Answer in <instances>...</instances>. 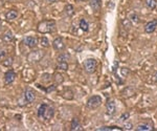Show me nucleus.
<instances>
[{
	"label": "nucleus",
	"instance_id": "nucleus-9",
	"mask_svg": "<svg viewBox=\"0 0 157 131\" xmlns=\"http://www.w3.org/2000/svg\"><path fill=\"white\" fill-rule=\"evenodd\" d=\"M23 42L26 44V46H29V48H35L38 44V39L36 37H33V36H27L24 38Z\"/></svg>",
	"mask_w": 157,
	"mask_h": 131
},
{
	"label": "nucleus",
	"instance_id": "nucleus-36",
	"mask_svg": "<svg viewBox=\"0 0 157 131\" xmlns=\"http://www.w3.org/2000/svg\"><path fill=\"white\" fill-rule=\"evenodd\" d=\"M77 1H86V0H77Z\"/></svg>",
	"mask_w": 157,
	"mask_h": 131
},
{
	"label": "nucleus",
	"instance_id": "nucleus-5",
	"mask_svg": "<svg viewBox=\"0 0 157 131\" xmlns=\"http://www.w3.org/2000/svg\"><path fill=\"white\" fill-rule=\"evenodd\" d=\"M116 112V106L113 100H108L107 104H106V113L109 117H113Z\"/></svg>",
	"mask_w": 157,
	"mask_h": 131
},
{
	"label": "nucleus",
	"instance_id": "nucleus-21",
	"mask_svg": "<svg viewBox=\"0 0 157 131\" xmlns=\"http://www.w3.org/2000/svg\"><path fill=\"white\" fill-rule=\"evenodd\" d=\"M65 13H66V15L68 17H71L73 14H75V7L71 4H67L66 6H65Z\"/></svg>",
	"mask_w": 157,
	"mask_h": 131
},
{
	"label": "nucleus",
	"instance_id": "nucleus-11",
	"mask_svg": "<svg viewBox=\"0 0 157 131\" xmlns=\"http://www.w3.org/2000/svg\"><path fill=\"white\" fill-rule=\"evenodd\" d=\"M135 130L136 131H151V130H154V128L151 123H141V124H139L137 127L135 128Z\"/></svg>",
	"mask_w": 157,
	"mask_h": 131
},
{
	"label": "nucleus",
	"instance_id": "nucleus-23",
	"mask_svg": "<svg viewBox=\"0 0 157 131\" xmlns=\"http://www.w3.org/2000/svg\"><path fill=\"white\" fill-rule=\"evenodd\" d=\"M40 44H41L43 47H45V48L49 47V41H48V39H47L46 37H42L41 39H40Z\"/></svg>",
	"mask_w": 157,
	"mask_h": 131
},
{
	"label": "nucleus",
	"instance_id": "nucleus-25",
	"mask_svg": "<svg viewBox=\"0 0 157 131\" xmlns=\"http://www.w3.org/2000/svg\"><path fill=\"white\" fill-rule=\"evenodd\" d=\"M55 81L57 83H59V84H61V83L64 81V79H63V75L61 74H56L55 75Z\"/></svg>",
	"mask_w": 157,
	"mask_h": 131
},
{
	"label": "nucleus",
	"instance_id": "nucleus-30",
	"mask_svg": "<svg viewBox=\"0 0 157 131\" xmlns=\"http://www.w3.org/2000/svg\"><path fill=\"white\" fill-rule=\"evenodd\" d=\"M121 74H123V75L125 77V75H128L129 74H130V70H129L128 68H125V67H124V68H121Z\"/></svg>",
	"mask_w": 157,
	"mask_h": 131
},
{
	"label": "nucleus",
	"instance_id": "nucleus-34",
	"mask_svg": "<svg viewBox=\"0 0 157 131\" xmlns=\"http://www.w3.org/2000/svg\"><path fill=\"white\" fill-rule=\"evenodd\" d=\"M47 1H48L49 3H54V2H56L57 0H47Z\"/></svg>",
	"mask_w": 157,
	"mask_h": 131
},
{
	"label": "nucleus",
	"instance_id": "nucleus-31",
	"mask_svg": "<svg viewBox=\"0 0 157 131\" xmlns=\"http://www.w3.org/2000/svg\"><path fill=\"white\" fill-rule=\"evenodd\" d=\"M116 67H118V61L114 62V65H113V69H112L113 74H115V72H116Z\"/></svg>",
	"mask_w": 157,
	"mask_h": 131
},
{
	"label": "nucleus",
	"instance_id": "nucleus-14",
	"mask_svg": "<svg viewBox=\"0 0 157 131\" xmlns=\"http://www.w3.org/2000/svg\"><path fill=\"white\" fill-rule=\"evenodd\" d=\"M54 115H55V109L52 106H47L46 111H45V113H44V117H43V119H45L47 121L52 120V118H54Z\"/></svg>",
	"mask_w": 157,
	"mask_h": 131
},
{
	"label": "nucleus",
	"instance_id": "nucleus-27",
	"mask_svg": "<svg viewBox=\"0 0 157 131\" xmlns=\"http://www.w3.org/2000/svg\"><path fill=\"white\" fill-rule=\"evenodd\" d=\"M3 38H4V40H6V41H12V40H13V35H12V33H11V32H6Z\"/></svg>",
	"mask_w": 157,
	"mask_h": 131
},
{
	"label": "nucleus",
	"instance_id": "nucleus-3",
	"mask_svg": "<svg viewBox=\"0 0 157 131\" xmlns=\"http://www.w3.org/2000/svg\"><path fill=\"white\" fill-rule=\"evenodd\" d=\"M103 100H102V97L101 95H92V97H90L89 99H88L87 103H86V106L87 108H89V109H97L98 107L101 106V104H102Z\"/></svg>",
	"mask_w": 157,
	"mask_h": 131
},
{
	"label": "nucleus",
	"instance_id": "nucleus-4",
	"mask_svg": "<svg viewBox=\"0 0 157 131\" xmlns=\"http://www.w3.org/2000/svg\"><path fill=\"white\" fill-rule=\"evenodd\" d=\"M44 57V52L41 49H37V50H33V52H29V57H27V60L30 63H37L39 61H41V59Z\"/></svg>",
	"mask_w": 157,
	"mask_h": 131
},
{
	"label": "nucleus",
	"instance_id": "nucleus-16",
	"mask_svg": "<svg viewBox=\"0 0 157 131\" xmlns=\"http://www.w3.org/2000/svg\"><path fill=\"white\" fill-rule=\"evenodd\" d=\"M47 106H48L47 104H42V105H40L39 108H38V111H37L38 118H40V119H41V118L44 117V113H45V111H46Z\"/></svg>",
	"mask_w": 157,
	"mask_h": 131
},
{
	"label": "nucleus",
	"instance_id": "nucleus-8",
	"mask_svg": "<svg viewBox=\"0 0 157 131\" xmlns=\"http://www.w3.org/2000/svg\"><path fill=\"white\" fill-rule=\"evenodd\" d=\"M17 78V75L16 72L14 71V70H9V71L6 72V75H4V83H6V85L9 84H12L13 82L15 81V79Z\"/></svg>",
	"mask_w": 157,
	"mask_h": 131
},
{
	"label": "nucleus",
	"instance_id": "nucleus-29",
	"mask_svg": "<svg viewBox=\"0 0 157 131\" xmlns=\"http://www.w3.org/2000/svg\"><path fill=\"white\" fill-rule=\"evenodd\" d=\"M56 89H57V87H56V85H52V86L47 87L45 90H46V92H52V91H55Z\"/></svg>",
	"mask_w": 157,
	"mask_h": 131
},
{
	"label": "nucleus",
	"instance_id": "nucleus-24",
	"mask_svg": "<svg viewBox=\"0 0 157 131\" xmlns=\"http://www.w3.org/2000/svg\"><path fill=\"white\" fill-rule=\"evenodd\" d=\"M130 118V113L129 112H124L123 114L120 117V122H126L127 120H129Z\"/></svg>",
	"mask_w": 157,
	"mask_h": 131
},
{
	"label": "nucleus",
	"instance_id": "nucleus-1",
	"mask_svg": "<svg viewBox=\"0 0 157 131\" xmlns=\"http://www.w3.org/2000/svg\"><path fill=\"white\" fill-rule=\"evenodd\" d=\"M38 32L41 34H48V33L55 32L56 29V22L54 20H43L38 24L37 27Z\"/></svg>",
	"mask_w": 157,
	"mask_h": 131
},
{
	"label": "nucleus",
	"instance_id": "nucleus-26",
	"mask_svg": "<svg viewBox=\"0 0 157 131\" xmlns=\"http://www.w3.org/2000/svg\"><path fill=\"white\" fill-rule=\"evenodd\" d=\"M130 20L133 22V23H137V22H139V17L136 14H131L130 15Z\"/></svg>",
	"mask_w": 157,
	"mask_h": 131
},
{
	"label": "nucleus",
	"instance_id": "nucleus-32",
	"mask_svg": "<svg viewBox=\"0 0 157 131\" xmlns=\"http://www.w3.org/2000/svg\"><path fill=\"white\" fill-rule=\"evenodd\" d=\"M6 55V52H4V50H0V59H2Z\"/></svg>",
	"mask_w": 157,
	"mask_h": 131
},
{
	"label": "nucleus",
	"instance_id": "nucleus-28",
	"mask_svg": "<svg viewBox=\"0 0 157 131\" xmlns=\"http://www.w3.org/2000/svg\"><path fill=\"white\" fill-rule=\"evenodd\" d=\"M124 129H126V130H132L133 129V125L131 124V123H128L127 121H126V123L124 124Z\"/></svg>",
	"mask_w": 157,
	"mask_h": 131
},
{
	"label": "nucleus",
	"instance_id": "nucleus-13",
	"mask_svg": "<svg viewBox=\"0 0 157 131\" xmlns=\"http://www.w3.org/2000/svg\"><path fill=\"white\" fill-rule=\"evenodd\" d=\"M70 130H71V131H80V130H83L82 125L80 124V122H78V120L77 119V118L72 119L71 125H70Z\"/></svg>",
	"mask_w": 157,
	"mask_h": 131
},
{
	"label": "nucleus",
	"instance_id": "nucleus-19",
	"mask_svg": "<svg viewBox=\"0 0 157 131\" xmlns=\"http://www.w3.org/2000/svg\"><path fill=\"white\" fill-rule=\"evenodd\" d=\"M70 59V55L68 52H62L58 57V62H67Z\"/></svg>",
	"mask_w": 157,
	"mask_h": 131
},
{
	"label": "nucleus",
	"instance_id": "nucleus-22",
	"mask_svg": "<svg viewBox=\"0 0 157 131\" xmlns=\"http://www.w3.org/2000/svg\"><path fill=\"white\" fill-rule=\"evenodd\" d=\"M57 69L66 71V70H68V63L67 62H59V64H58V66H57Z\"/></svg>",
	"mask_w": 157,
	"mask_h": 131
},
{
	"label": "nucleus",
	"instance_id": "nucleus-7",
	"mask_svg": "<svg viewBox=\"0 0 157 131\" xmlns=\"http://www.w3.org/2000/svg\"><path fill=\"white\" fill-rule=\"evenodd\" d=\"M52 47H54L55 50H58V52H61V50L64 49L65 43H64V41H63V38H61V37L56 38L54 40V42H52Z\"/></svg>",
	"mask_w": 157,
	"mask_h": 131
},
{
	"label": "nucleus",
	"instance_id": "nucleus-6",
	"mask_svg": "<svg viewBox=\"0 0 157 131\" xmlns=\"http://www.w3.org/2000/svg\"><path fill=\"white\" fill-rule=\"evenodd\" d=\"M144 29H145V33H147V34H153L157 29V19H153L149 21L148 23H146Z\"/></svg>",
	"mask_w": 157,
	"mask_h": 131
},
{
	"label": "nucleus",
	"instance_id": "nucleus-15",
	"mask_svg": "<svg viewBox=\"0 0 157 131\" xmlns=\"http://www.w3.org/2000/svg\"><path fill=\"white\" fill-rule=\"evenodd\" d=\"M98 131H110V130H118L121 131L124 130V128H121L118 126H102V127L98 128Z\"/></svg>",
	"mask_w": 157,
	"mask_h": 131
},
{
	"label": "nucleus",
	"instance_id": "nucleus-33",
	"mask_svg": "<svg viewBox=\"0 0 157 131\" xmlns=\"http://www.w3.org/2000/svg\"><path fill=\"white\" fill-rule=\"evenodd\" d=\"M153 80H154V82H157V71L155 72V75H153Z\"/></svg>",
	"mask_w": 157,
	"mask_h": 131
},
{
	"label": "nucleus",
	"instance_id": "nucleus-20",
	"mask_svg": "<svg viewBox=\"0 0 157 131\" xmlns=\"http://www.w3.org/2000/svg\"><path fill=\"white\" fill-rule=\"evenodd\" d=\"M80 27H81V29H82V31H84L85 33L89 31V24H88L87 20H86V19H81Z\"/></svg>",
	"mask_w": 157,
	"mask_h": 131
},
{
	"label": "nucleus",
	"instance_id": "nucleus-35",
	"mask_svg": "<svg viewBox=\"0 0 157 131\" xmlns=\"http://www.w3.org/2000/svg\"><path fill=\"white\" fill-rule=\"evenodd\" d=\"M1 26H2V21H1V19H0V29H1Z\"/></svg>",
	"mask_w": 157,
	"mask_h": 131
},
{
	"label": "nucleus",
	"instance_id": "nucleus-10",
	"mask_svg": "<svg viewBox=\"0 0 157 131\" xmlns=\"http://www.w3.org/2000/svg\"><path fill=\"white\" fill-rule=\"evenodd\" d=\"M24 98H25V100H26L27 103H33L35 100H36V94H35V91L33 89L27 88L24 92Z\"/></svg>",
	"mask_w": 157,
	"mask_h": 131
},
{
	"label": "nucleus",
	"instance_id": "nucleus-12",
	"mask_svg": "<svg viewBox=\"0 0 157 131\" xmlns=\"http://www.w3.org/2000/svg\"><path fill=\"white\" fill-rule=\"evenodd\" d=\"M89 6L93 11L98 12L102 6V0H89Z\"/></svg>",
	"mask_w": 157,
	"mask_h": 131
},
{
	"label": "nucleus",
	"instance_id": "nucleus-17",
	"mask_svg": "<svg viewBox=\"0 0 157 131\" xmlns=\"http://www.w3.org/2000/svg\"><path fill=\"white\" fill-rule=\"evenodd\" d=\"M18 17V12L15 11V10H12V11H9L6 14V18L7 20H14Z\"/></svg>",
	"mask_w": 157,
	"mask_h": 131
},
{
	"label": "nucleus",
	"instance_id": "nucleus-2",
	"mask_svg": "<svg viewBox=\"0 0 157 131\" xmlns=\"http://www.w3.org/2000/svg\"><path fill=\"white\" fill-rule=\"evenodd\" d=\"M83 66H84V70L87 74H93V72L97 70L98 67V62L93 58H88L86 59L84 63H83Z\"/></svg>",
	"mask_w": 157,
	"mask_h": 131
},
{
	"label": "nucleus",
	"instance_id": "nucleus-18",
	"mask_svg": "<svg viewBox=\"0 0 157 131\" xmlns=\"http://www.w3.org/2000/svg\"><path fill=\"white\" fill-rule=\"evenodd\" d=\"M146 6L149 10L153 11L157 7V0H146Z\"/></svg>",
	"mask_w": 157,
	"mask_h": 131
}]
</instances>
